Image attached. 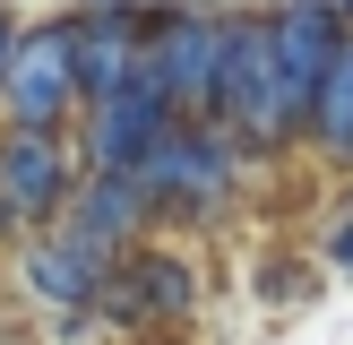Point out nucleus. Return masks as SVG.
Returning <instances> with one entry per match:
<instances>
[{"label": "nucleus", "mask_w": 353, "mask_h": 345, "mask_svg": "<svg viewBox=\"0 0 353 345\" xmlns=\"http://www.w3.org/2000/svg\"><path fill=\"white\" fill-rule=\"evenodd\" d=\"M103 276H112V259H103L95 241H78L69 224H43V233L17 241V285H26L34 302L52 310V319H69V310H95Z\"/></svg>", "instance_id": "nucleus-8"}, {"label": "nucleus", "mask_w": 353, "mask_h": 345, "mask_svg": "<svg viewBox=\"0 0 353 345\" xmlns=\"http://www.w3.org/2000/svg\"><path fill=\"white\" fill-rule=\"evenodd\" d=\"M61 224L78 241H95L103 259L138 250V241H155V207H147V181L138 172H78V190H69Z\"/></svg>", "instance_id": "nucleus-10"}, {"label": "nucleus", "mask_w": 353, "mask_h": 345, "mask_svg": "<svg viewBox=\"0 0 353 345\" xmlns=\"http://www.w3.org/2000/svg\"><path fill=\"white\" fill-rule=\"evenodd\" d=\"M302 138L327 155V164H353V26H345L336 61H327V86H319V103H310Z\"/></svg>", "instance_id": "nucleus-11"}, {"label": "nucleus", "mask_w": 353, "mask_h": 345, "mask_svg": "<svg viewBox=\"0 0 353 345\" xmlns=\"http://www.w3.org/2000/svg\"><path fill=\"white\" fill-rule=\"evenodd\" d=\"M319 268H336V276H353V199L327 216V241H319Z\"/></svg>", "instance_id": "nucleus-12"}, {"label": "nucleus", "mask_w": 353, "mask_h": 345, "mask_svg": "<svg viewBox=\"0 0 353 345\" xmlns=\"http://www.w3.org/2000/svg\"><path fill=\"white\" fill-rule=\"evenodd\" d=\"M0 112L9 130H69L78 121V61H69V17L17 34L9 69H0Z\"/></svg>", "instance_id": "nucleus-7"}, {"label": "nucleus", "mask_w": 353, "mask_h": 345, "mask_svg": "<svg viewBox=\"0 0 353 345\" xmlns=\"http://www.w3.org/2000/svg\"><path fill=\"white\" fill-rule=\"evenodd\" d=\"M78 147L69 130H0V233H43L61 224L69 190H78Z\"/></svg>", "instance_id": "nucleus-5"}, {"label": "nucleus", "mask_w": 353, "mask_h": 345, "mask_svg": "<svg viewBox=\"0 0 353 345\" xmlns=\"http://www.w3.org/2000/svg\"><path fill=\"white\" fill-rule=\"evenodd\" d=\"M69 9H164V0H69Z\"/></svg>", "instance_id": "nucleus-14"}, {"label": "nucleus", "mask_w": 353, "mask_h": 345, "mask_svg": "<svg viewBox=\"0 0 353 345\" xmlns=\"http://www.w3.org/2000/svg\"><path fill=\"white\" fill-rule=\"evenodd\" d=\"M172 103L155 95L147 78H130V86H112V95H95V103H78V121H69V147H78V164L86 172H138L155 147L172 138Z\"/></svg>", "instance_id": "nucleus-6"}, {"label": "nucleus", "mask_w": 353, "mask_h": 345, "mask_svg": "<svg viewBox=\"0 0 353 345\" xmlns=\"http://www.w3.org/2000/svg\"><path fill=\"white\" fill-rule=\"evenodd\" d=\"M345 9H353V0H345Z\"/></svg>", "instance_id": "nucleus-15"}, {"label": "nucleus", "mask_w": 353, "mask_h": 345, "mask_svg": "<svg viewBox=\"0 0 353 345\" xmlns=\"http://www.w3.org/2000/svg\"><path fill=\"white\" fill-rule=\"evenodd\" d=\"M216 61H224V9L216 0H164L147 17V69L138 78L181 121H216Z\"/></svg>", "instance_id": "nucleus-3"}, {"label": "nucleus", "mask_w": 353, "mask_h": 345, "mask_svg": "<svg viewBox=\"0 0 353 345\" xmlns=\"http://www.w3.org/2000/svg\"><path fill=\"white\" fill-rule=\"evenodd\" d=\"M199 293H207L199 259H190L181 241L155 233V241H138V250L112 259V276H103V293H95V319L103 328H130V337H155V328L199 319Z\"/></svg>", "instance_id": "nucleus-2"}, {"label": "nucleus", "mask_w": 353, "mask_h": 345, "mask_svg": "<svg viewBox=\"0 0 353 345\" xmlns=\"http://www.w3.org/2000/svg\"><path fill=\"white\" fill-rule=\"evenodd\" d=\"M259 17H268L276 103H285L293 138H302V121H310V103H319V86H327V61H336V43H345L353 9H345V0H268Z\"/></svg>", "instance_id": "nucleus-4"}, {"label": "nucleus", "mask_w": 353, "mask_h": 345, "mask_svg": "<svg viewBox=\"0 0 353 345\" xmlns=\"http://www.w3.org/2000/svg\"><path fill=\"white\" fill-rule=\"evenodd\" d=\"M17 34H26V26H17L9 9H0V69H9V52H17Z\"/></svg>", "instance_id": "nucleus-13"}, {"label": "nucleus", "mask_w": 353, "mask_h": 345, "mask_svg": "<svg viewBox=\"0 0 353 345\" xmlns=\"http://www.w3.org/2000/svg\"><path fill=\"white\" fill-rule=\"evenodd\" d=\"M241 172H250L241 138H224L216 121H172V138L138 164V181H147L155 224H207L241 199Z\"/></svg>", "instance_id": "nucleus-1"}, {"label": "nucleus", "mask_w": 353, "mask_h": 345, "mask_svg": "<svg viewBox=\"0 0 353 345\" xmlns=\"http://www.w3.org/2000/svg\"><path fill=\"white\" fill-rule=\"evenodd\" d=\"M147 17L155 9H69V61H78V103L112 95L147 69Z\"/></svg>", "instance_id": "nucleus-9"}, {"label": "nucleus", "mask_w": 353, "mask_h": 345, "mask_svg": "<svg viewBox=\"0 0 353 345\" xmlns=\"http://www.w3.org/2000/svg\"><path fill=\"white\" fill-rule=\"evenodd\" d=\"M61 9H69V0H61Z\"/></svg>", "instance_id": "nucleus-16"}]
</instances>
